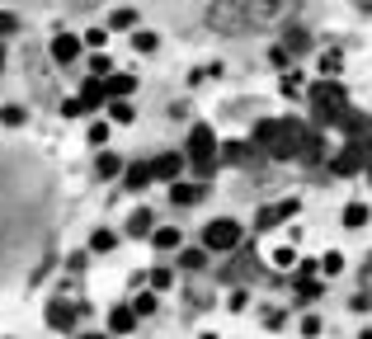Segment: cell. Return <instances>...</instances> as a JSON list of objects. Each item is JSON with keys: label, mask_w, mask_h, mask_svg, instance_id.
Wrapping results in <instances>:
<instances>
[{"label": "cell", "mask_w": 372, "mask_h": 339, "mask_svg": "<svg viewBox=\"0 0 372 339\" xmlns=\"http://www.w3.org/2000/svg\"><path fill=\"white\" fill-rule=\"evenodd\" d=\"M306 137L311 132L302 128L297 118H260V128H255V151L268 160H293L306 151Z\"/></svg>", "instance_id": "obj_1"}, {"label": "cell", "mask_w": 372, "mask_h": 339, "mask_svg": "<svg viewBox=\"0 0 372 339\" xmlns=\"http://www.w3.org/2000/svg\"><path fill=\"white\" fill-rule=\"evenodd\" d=\"M306 99H311V113H316V123H340L349 113V90L340 80H316L311 90H306Z\"/></svg>", "instance_id": "obj_2"}, {"label": "cell", "mask_w": 372, "mask_h": 339, "mask_svg": "<svg viewBox=\"0 0 372 339\" xmlns=\"http://www.w3.org/2000/svg\"><path fill=\"white\" fill-rule=\"evenodd\" d=\"M208 24H213L217 33H226V38H245L250 28H260L250 19V5H245V0H213V5H208Z\"/></svg>", "instance_id": "obj_3"}, {"label": "cell", "mask_w": 372, "mask_h": 339, "mask_svg": "<svg viewBox=\"0 0 372 339\" xmlns=\"http://www.w3.org/2000/svg\"><path fill=\"white\" fill-rule=\"evenodd\" d=\"M188 165H193L203 180L217 170V132L208 128V123H198V128L188 132Z\"/></svg>", "instance_id": "obj_4"}, {"label": "cell", "mask_w": 372, "mask_h": 339, "mask_svg": "<svg viewBox=\"0 0 372 339\" xmlns=\"http://www.w3.org/2000/svg\"><path fill=\"white\" fill-rule=\"evenodd\" d=\"M203 250H208V255H236L240 250V222H231V217L208 222V226H203Z\"/></svg>", "instance_id": "obj_5"}, {"label": "cell", "mask_w": 372, "mask_h": 339, "mask_svg": "<svg viewBox=\"0 0 372 339\" xmlns=\"http://www.w3.org/2000/svg\"><path fill=\"white\" fill-rule=\"evenodd\" d=\"M368 160H372V142H349L340 156L330 160V170L340 175V180H349V175H358V170H368Z\"/></svg>", "instance_id": "obj_6"}, {"label": "cell", "mask_w": 372, "mask_h": 339, "mask_svg": "<svg viewBox=\"0 0 372 339\" xmlns=\"http://www.w3.org/2000/svg\"><path fill=\"white\" fill-rule=\"evenodd\" d=\"M255 24H288V14H297L302 0H245Z\"/></svg>", "instance_id": "obj_7"}, {"label": "cell", "mask_w": 372, "mask_h": 339, "mask_svg": "<svg viewBox=\"0 0 372 339\" xmlns=\"http://www.w3.org/2000/svg\"><path fill=\"white\" fill-rule=\"evenodd\" d=\"M255 273H260V260H255V250H236L231 260L222 264V273H217V278H222V283H245V278H255Z\"/></svg>", "instance_id": "obj_8"}, {"label": "cell", "mask_w": 372, "mask_h": 339, "mask_svg": "<svg viewBox=\"0 0 372 339\" xmlns=\"http://www.w3.org/2000/svg\"><path fill=\"white\" fill-rule=\"evenodd\" d=\"M302 208L297 198H278V203H268V208H260V217H255V231H273V226H283L293 212Z\"/></svg>", "instance_id": "obj_9"}, {"label": "cell", "mask_w": 372, "mask_h": 339, "mask_svg": "<svg viewBox=\"0 0 372 339\" xmlns=\"http://www.w3.org/2000/svg\"><path fill=\"white\" fill-rule=\"evenodd\" d=\"M76 302H66V297H52V302H48V325H52L57 335H66V330H71V325H76Z\"/></svg>", "instance_id": "obj_10"}, {"label": "cell", "mask_w": 372, "mask_h": 339, "mask_svg": "<svg viewBox=\"0 0 372 339\" xmlns=\"http://www.w3.org/2000/svg\"><path fill=\"white\" fill-rule=\"evenodd\" d=\"M335 128L349 132V142H372V113H358V108H349L344 118L335 123Z\"/></svg>", "instance_id": "obj_11"}, {"label": "cell", "mask_w": 372, "mask_h": 339, "mask_svg": "<svg viewBox=\"0 0 372 339\" xmlns=\"http://www.w3.org/2000/svg\"><path fill=\"white\" fill-rule=\"evenodd\" d=\"M80 43H85V38H76V33H57L52 38V61L57 66H71L80 57Z\"/></svg>", "instance_id": "obj_12"}, {"label": "cell", "mask_w": 372, "mask_h": 339, "mask_svg": "<svg viewBox=\"0 0 372 339\" xmlns=\"http://www.w3.org/2000/svg\"><path fill=\"white\" fill-rule=\"evenodd\" d=\"M184 160H188V156H175V151H165V156L151 160V175H156V180L179 184V175H184Z\"/></svg>", "instance_id": "obj_13"}, {"label": "cell", "mask_w": 372, "mask_h": 339, "mask_svg": "<svg viewBox=\"0 0 372 339\" xmlns=\"http://www.w3.org/2000/svg\"><path fill=\"white\" fill-rule=\"evenodd\" d=\"M283 48H288V57H302L311 48V33L297 24V19H288V24H283Z\"/></svg>", "instance_id": "obj_14"}, {"label": "cell", "mask_w": 372, "mask_h": 339, "mask_svg": "<svg viewBox=\"0 0 372 339\" xmlns=\"http://www.w3.org/2000/svg\"><path fill=\"white\" fill-rule=\"evenodd\" d=\"M24 76L38 85V95H43V99H52V95H57L52 76H48V66H43V57H38V52H28V71H24Z\"/></svg>", "instance_id": "obj_15"}, {"label": "cell", "mask_w": 372, "mask_h": 339, "mask_svg": "<svg viewBox=\"0 0 372 339\" xmlns=\"http://www.w3.org/2000/svg\"><path fill=\"white\" fill-rule=\"evenodd\" d=\"M222 160H226V165H255V146H245V142H226V146H222Z\"/></svg>", "instance_id": "obj_16"}, {"label": "cell", "mask_w": 372, "mask_h": 339, "mask_svg": "<svg viewBox=\"0 0 372 339\" xmlns=\"http://www.w3.org/2000/svg\"><path fill=\"white\" fill-rule=\"evenodd\" d=\"M133 325H137L133 307H113V311H108V330H113V335H133Z\"/></svg>", "instance_id": "obj_17"}, {"label": "cell", "mask_w": 372, "mask_h": 339, "mask_svg": "<svg viewBox=\"0 0 372 339\" xmlns=\"http://www.w3.org/2000/svg\"><path fill=\"white\" fill-rule=\"evenodd\" d=\"M151 180H156L151 175V160H137V165H128V175H123V188H146Z\"/></svg>", "instance_id": "obj_18"}, {"label": "cell", "mask_w": 372, "mask_h": 339, "mask_svg": "<svg viewBox=\"0 0 372 339\" xmlns=\"http://www.w3.org/2000/svg\"><path fill=\"white\" fill-rule=\"evenodd\" d=\"M80 99H85V108H99L108 99V90H104V80L99 76H90L85 85H80Z\"/></svg>", "instance_id": "obj_19"}, {"label": "cell", "mask_w": 372, "mask_h": 339, "mask_svg": "<svg viewBox=\"0 0 372 339\" xmlns=\"http://www.w3.org/2000/svg\"><path fill=\"white\" fill-rule=\"evenodd\" d=\"M151 245H156V250H179L184 235H179V226H156V231H151Z\"/></svg>", "instance_id": "obj_20"}, {"label": "cell", "mask_w": 372, "mask_h": 339, "mask_svg": "<svg viewBox=\"0 0 372 339\" xmlns=\"http://www.w3.org/2000/svg\"><path fill=\"white\" fill-rule=\"evenodd\" d=\"M203 193H208V188H203V184H170V198H175V208H179V203H198V198H203Z\"/></svg>", "instance_id": "obj_21"}, {"label": "cell", "mask_w": 372, "mask_h": 339, "mask_svg": "<svg viewBox=\"0 0 372 339\" xmlns=\"http://www.w3.org/2000/svg\"><path fill=\"white\" fill-rule=\"evenodd\" d=\"M104 90H108V99L118 104L123 95H133V90H137V80H133V76H108V80H104Z\"/></svg>", "instance_id": "obj_22"}, {"label": "cell", "mask_w": 372, "mask_h": 339, "mask_svg": "<svg viewBox=\"0 0 372 339\" xmlns=\"http://www.w3.org/2000/svg\"><path fill=\"white\" fill-rule=\"evenodd\" d=\"M151 231H156V226H151V212H146V208L128 217V235H137V240H141V235H151Z\"/></svg>", "instance_id": "obj_23"}, {"label": "cell", "mask_w": 372, "mask_h": 339, "mask_svg": "<svg viewBox=\"0 0 372 339\" xmlns=\"http://www.w3.org/2000/svg\"><path fill=\"white\" fill-rule=\"evenodd\" d=\"M368 217H372L368 203H349V208H344V226H349V231H358V226H363Z\"/></svg>", "instance_id": "obj_24"}, {"label": "cell", "mask_w": 372, "mask_h": 339, "mask_svg": "<svg viewBox=\"0 0 372 339\" xmlns=\"http://www.w3.org/2000/svg\"><path fill=\"white\" fill-rule=\"evenodd\" d=\"M316 66H320V80H335L340 71H344V57H340V52H325Z\"/></svg>", "instance_id": "obj_25"}, {"label": "cell", "mask_w": 372, "mask_h": 339, "mask_svg": "<svg viewBox=\"0 0 372 339\" xmlns=\"http://www.w3.org/2000/svg\"><path fill=\"white\" fill-rule=\"evenodd\" d=\"M118 170H123V160L113 156V151H104V156L95 160V175H99V180H113V175H118Z\"/></svg>", "instance_id": "obj_26"}, {"label": "cell", "mask_w": 372, "mask_h": 339, "mask_svg": "<svg viewBox=\"0 0 372 339\" xmlns=\"http://www.w3.org/2000/svg\"><path fill=\"white\" fill-rule=\"evenodd\" d=\"M113 245H118V235H113V231H104V226H99V231L90 235V250H95V255H108Z\"/></svg>", "instance_id": "obj_27"}, {"label": "cell", "mask_w": 372, "mask_h": 339, "mask_svg": "<svg viewBox=\"0 0 372 339\" xmlns=\"http://www.w3.org/2000/svg\"><path fill=\"white\" fill-rule=\"evenodd\" d=\"M108 28H137V10H128V5H118V10L108 14Z\"/></svg>", "instance_id": "obj_28"}, {"label": "cell", "mask_w": 372, "mask_h": 339, "mask_svg": "<svg viewBox=\"0 0 372 339\" xmlns=\"http://www.w3.org/2000/svg\"><path fill=\"white\" fill-rule=\"evenodd\" d=\"M203 264H208V250H184V255H179V269H184V273H198Z\"/></svg>", "instance_id": "obj_29"}, {"label": "cell", "mask_w": 372, "mask_h": 339, "mask_svg": "<svg viewBox=\"0 0 372 339\" xmlns=\"http://www.w3.org/2000/svg\"><path fill=\"white\" fill-rule=\"evenodd\" d=\"M24 118H28V108H24V104H5V108H0V123H5V128H19Z\"/></svg>", "instance_id": "obj_30"}, {"label": "cell", "mask_w": 372, "mask_h": 339, "mask_svg": "<svg viewBox=\"0 0 372 339\" xmlns=\"http://www.w3.org/2000/svg\"><path fill=\"white\" fill-rule=\"evenodd\" d=\"M133 48H137V52H156L160 38H156V33H141V28H137V33H133Z\"/></svg>", "instance_id": "obj_31"}, {"label": "cell", "mask_w": 372, "mask_h": 339, "mask_svg": "<svg viewBox=\"0 0 372 339\" xmlns=\"http://www.w3.org/2000/svg\"><path fill=\"white\" fill-rule=\"evenodd\" d=\"M320 156H325V146H320V132H311V137H306V151H302V160H311V165H316Z\"/></svg>", "instance_id": "obj_32"}, {"label": "cell", "mask_w": 372, "mask_h": 339, "mask_svg": "<svg viewBox=\"0 0 372 339\" xmlns=\"http://www.w3.org/2000/svg\"><path fill=\"white\" fill-rule=\"evenodd\" d=\"M108 118H113V123H133V104H128V99L108 104Z\"/></svg>", "instance_id": "obj_33"}, {"label": "cell", "mask_w": 372, "mask_h": 339, "mask_svg": "<svg viewBox=\"0 0 372 339\" xmlns=\"http://www.w3.org/2000/svg\"><path fill=\"white\" fill-rule=\"evenodd\" d=\"M349 311H358V316H363V311H372V292H368V287L349 297Z\"/></svg>", "instance_id": "obj_34"}, {"label": "cell", "mask_w": 372, "mask_h": 339, "mask_svg": "<svg viewBox=\"0 0 372 339\" xmlns=\"http://www.w3.org/2000/svg\"><path fill=\"white\" fill-rule=\"evenodd\" d=\"M133 311H137V320H141V316H151V311H156V297H151V292H137Z\"/></svg>", "instance_id": "obj_35"}, {"label": "cell", "mask_w": 372, "mask_h": 339, "mask_svg": "<svg viewBox=\"0 0 372 339\" xmlns=\"http://www.w3.org/2000/svg\"><path fill=\"white\" fill-rule=\"evenodd\" d=\"M278 85H283V95H288V99H293V95H302V76H297V71H283V80H278Z\"/></svg>", "instance_id": "obj_36"}, {"label": "cell", "mask_w": 372, "mask_h": 339, "mask_svg": "<svg viewBox=\"0 0 372 339\" xmlns=\"http://www.w3.org/2000/svg\"><path fill=\"white\" fill-rule=\"evenodd\" d=\"M273 264H278V269L297 264V245H278V250H273Z\"/></svg>", "instance_id": "obj_37"}, {"label": "cell", "mask_w": 372, "mask_h": 339, "mask_svg": "<svg viewBox=\"0 0 372 339\" xmlns=\"http://www.w3.org/2000/svg\"><path fill=\"white\" fill-rule=\"evenodd\" d=\"M151 287H160V292L175 287V273H170V269H151Z\"/></svg>", "instance_id": "obj_38"}, {"label": "cell", "mask_w": 372, "mask_h": 339, "mask_svg": "<svg viewBox=\"0 0 372 339\" xmlns=\"http://www.w3.org/2000/svg\"><path fill=\"white\" fill-rule=\"evenodd\" d=\"M320 269H325V273H330V278H335V273H340V269H344V255H335V250H330V255H325V260H320Z\"/></svg>", "instance_id": "obj_39"}, {"label": "cell", "mask_w": 372, "mask_h": 339, "mask_svg": "<svg viewBox=\"0 0 372 339\" xmlns=\"http://www.w3.org/2000/svg\"><path fill=\"white\" fill-rule=\"evenodd\" d=\"M90 71H95L99 80H108V76H113V61H108V57H95V61H90Z\"/></svg>", "instance_id": "obj_40"}, {"label": "cell", "mask_w": 372, "mask_h": 339, "mask_svg": "<svg viewBox=\"0 0 372 339\" xmlns=\"http://www.w3.org/2000/svg\"><path fill=\"white\" fill-rule=\"evenodd\" d=\"M188 302H193V307H208V302H213V287H188Z\"/></svg>", "instance_id": "obj_41"}, {"label": "cell", "mask_w": 372, "mask_h": 339, "mask_svg": "<svg viewBox=\"0 0 372 339\" xmlns=\"http://www.w3.org/2000/svg\"><path fill=\"white\" fill-rule=\"evenodd\" d=\"M302 335H306V339L320 335V316H302Z\"/></svg>", "instance_id": "obj_42"}, {"label": "cell", "mask_w": 372, "mask_h": 339, "mask_svg": "<svg viewBox=\"0 0 372 339\" xmlns=\"http://www.w3.org/2000/svg\"><path fill=\"white\" fill-rule=\"evenodd\" d=\"M264 325L268 330H283L288 325V311H264Z\"/></svg>", "instance_id": "obj_43"}, {"label": "cell", "mask_w": 372, "mask_h": 339, "mask_svg": "<svg viewBox=\"0 0 372 339\" xmlns=\"http://www.w3.org/2000/svg\"><path fill=\"white\" fill-rule=\"evenodd\" d=\"M268 61H273V66H278V71H288V48H283V43H278V48H273V52H268Z\"/></svg>", "instance_id": "obj_44"}, {"label": "cell", "mask_w": 372, "mask_h": 339, "mask_svg": "<svg viewBox=\"0 0 372 339\" xmlns=\"http://www.w3.org/2000/svg\"><path fill=\"white\" fill-rule=\"evenodd\" d=\"M14 28H19V19H14L10 10H0V38H5V33H14Z\"/></svg>", "instance_id": "obj_45"}, {"label": "cell", "mask_w": 372, "mask_h": 339, "mask_svg": "<svg viewBox=\"0 0 372 339\" xmlns=\"http://www.w3.org/2000/svg\"><path fill=\"white\" fill-rule=\"evenodd\" d=\"M245 307H250V292L236 287V292H231V311H245Z\"/></svg>", "instance_id": "obj_46"}, {"label": "cell", "mask_w": 372, "mask_h": 339, "mask_svg": "<svg viewBox=\"0 0 372 339\" xmlns=\"http://www.w3.org/2000/svg\"><path fill=\"white\" fill-rule=\"evenodd\" d=\"M61 113H66V118H76V113H85V99H61Z\"/></svg>", "instance_id": "obj_47"}, {"label": "cell", "mask_w": 372, "mask_h": 339, "mask_svg": "<svg viewBox=\"0 0 372 339\" xmlns=\"http://www.w3.org/2000/svg\"><path fill=\"white\" fill-rule=\"evenodd\" d=\"M104 137H108V123H95V128H90V142H95V146H104Z\"/></svg>", "instance_id": "obj_48"}, {"label": "cell", "mask_w": 372, "mask_h": 339, "mask_svg": "<svg viewBox=\"0 0 372 339\" xmlns=\"http://www.w3.org/2000/svg\"><path fill=\"white\" fill-rule=\"evenodd\" d=\"M358 273H363V283H368V278H372V255H368V260H363V269H358Z\"/></svg>", "instance_id": "obj_49"}, {"label": "cell", "mask_w": 372, "mask_h": 339, "mask_svg": "<svg viewBox=\"0 0 372 339\" xmlns=\"http://www.w3.org/2000/svg\"><path fill=\"white\" fill-rule=\"evenodd\" d=\"M353 5H358V10H372V0H353Z\"/></svg>", "instance_id": "obj_50"}, {"label": "cell", "mask_w": 372, "mask_h": 339, "mask_svg": "<svg viewBox=\"0 0 372 339\" xmlns=\"http://www.w3.org/2000/svg\"><path fill=\"white\" fill-rule=\"evenodd\" d=\"M80 339H108V335H80Z\"/></svg>", "instance_id": "obj_51"}, {"label": "cell", "mask_w": 372, "mask_h": 339, "mask_svg": "<svg viewBox=\"0 0 372 339\" xmlns=\"http://www.w3.org/2000/svg\"><path fill=\"white\" fill-rule=\"evenodd\" d=\"M5 57H10V52H5V48H0V66H5Z\"/></svg>", "instance_id": "obj_52"}, {"label": "cell", "mask_w": 372, "mask_h": 339, "mask_svg": "<svg viewBox=\"0 0 372 339\" xmlns=\"http://www.w3.org/2000/svg\"><path fill=\"white\" fill-rule=\"evenodd\" d=\"M358 339H372V330H363V335H358Z\"/></svg>", "instance_id": "obj_53"}]
</instances>
